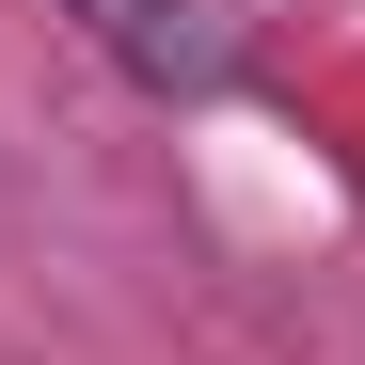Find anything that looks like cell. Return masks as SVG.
<instances>
[{
    "instance_id": "1",
    "label": "cell",
    "mask_w": 365,
    "mask_h": 365,
    "mask_svg": "<svg viewBox=\"0 0 365 365\" xmlns=\"http://www.w3.org/2000/svg\"><path fill=\"white\" fill-rule=\"evenodd\" d=\"M80 16L143 96H222L238 80V0H80Z\"/></svg>"
}]
</instances>
